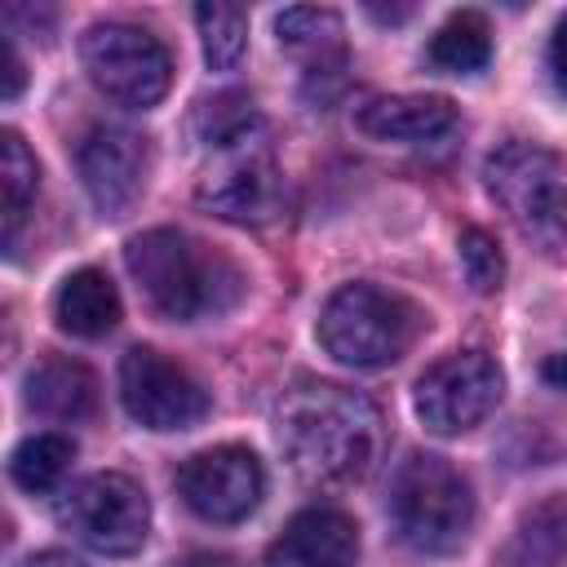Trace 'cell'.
<instances>
[{
	"instance_id": "obj_16",
	"label": "cell",
	"mask_w": 567,
	"mask_h": 567,
	"mask_svg": "<svg viewBox=\"0 0 567 567\" xmlns=\"http://www.w3.org/2000/svg\"><path fill=\"white\" fill-rule=\"evenodd\" d=\"M27 408L49 421H84L97 408V377L75 359H44L27 377Z\"/></svg>"
},
{
	"instance_id": "obj_14",
	"label": "cell",
	"mask_w": 567,
	"mask_h": 567,
	"mask_svg": "<svg viewBox=\"0 0 567 567\" xmlns=\"http://www.w3.org/2000/svg\"><path fill=\"white\" fill-rule=\"evenodd\" d=\"M354 128L372 142L425 146L456 128V106L439 93H385V97H368L354 111Z\"/></svg>"
},
{
	"instance_id": "obj_13",
	"label": "cell",
	"mask_w": 567,
	"mask_h": 567,
	"mask_svg": "<svg viewBox=\"0 0 567 567\" xmlns=\"http://www.w3.org/2000/svg\"><path fill=\"white\" fill-rule=\"evenodd\" d=\"M359 558V527L350 514L315 505L288 518L270 540L266 567H350Z\"/></svg>"
},
{
	"instance_id": "obj_2",
	"label": "cell",
	"mask_w": 567,
	"mask_h": 567,
	"mask_svg": "<svg viewBox=\"0 0 567 567\" xmlns=\"http://www.w3.org/2000/svg\"><path fill=\"white\" fill-rule=\"evenodd\" d=\"M124 266L137 284V292L151 301L155 315L177 319V323H199L213 315H226L244 297V275L239 266L217 252L213 244L155 226L142 230L124 244Z\"/></svg>"
},
{
	"instance_id": "obj_10",
	"label": "cell",
	"mask_w": 567,
	"mask_h": 567,
	"mask_svg": "<svg viewBox=\"0 0 567 567\" xmlns=\"http://www.w3.org/2000/svg\"><path fill=\"white\" fill-rule=\"evenodd\" d=\"M120 399L124 412L146 430H190L208 416V390L151 346L120 359Z\"/></svg>"
},
{
	"instance_id": "obj_27",
	"label": "cell",
	"mask_w": 567,
	"mask_h": 567,
	"mask_svg": "<svg viewBox=\"0 0 567 567\" xmlns=\"http://www.w3.org/2000/svg\"><path fill=\"white\" fill-rule=\"evenodd\" d=\"M22 567H84V563L71 558V554H62V549H44V554H31Z\"/></svg>"
},
{
	"instance_id": "obj_17",
	"label": "cell",
	"mask_w": 567,
	"mask_h": 567,
	"mask_svg": "<svg viewBox=\"0 0 567 567\" xmlns=\"http://www.w3.org/2000/svg\"><path fill=\"white\" fill-rule=\"evenodd\" d=\"M275 35H279V49L310 58V75L346 66V40H341L346 27H341V13L332 9H315V4L284 9L275 18Z\"/></svg>"
},
{
	"instance_id": "obj_3",
	"label": "cell",
	"mask_w": 567,
	"mask_h": 567,
	"mask_svg": "<svg viewBox=\"0 0 567 567\" xmlns=\"http://www.w3.org/2000/svg\"><path fill=\"white\" fill-rule=\"evenodd\" d=\"M425 328V310L390 288L377 284H346L328 297L319 315V341L323 350L346 368H390L412 350V341Z\"/></svg>"
},
{
	"instance_id": "obj_12",
	"label": "cell",
	"mask_w": 567,
	"mask_h": 567,
	"mask_svg": "<svg viewBox=\"0 0 567 567\" xmlns=\"http://www.w3.org/2000/svg\"><path fill=\"white\" fill-rule=\"evenodd\" d=\"M151 173V142L133 128H93L80 142V182L97 213L120 217L137 204Z\"/></svg>"
},
{
	"instance_id": "obj_9",
	"label": "cell",
	"mask_w": 567,
	"mask_h": 567,
	"mask_svg": "<svg viewBox=\"0 0 567 567\" xmlns=\"http://www.w3.org/2000/svg\"><path fill=\"white\" fill-rule=\"evenodd\" d=\"M501 390H505V381H501V368L492 354L456 350L421 372L412 403H416V416L434 434H465L496 412Z\"/></svg>"
},
{
	"instance_id": "obj_28",
	"label": "cell",
	"mask_w": 567,
	"mask_h": 567,
	"mask_svg": "<svg viewBox=\"0 0 567 567\" xmlns=\"http://www.w3.org/2000/svg\"><path fill=\"white\" fill-rule=\"evenodd\" d=\"M540 377H545L554 390H567V350H563V354H554V359H545Z\"/></svg>"
},
{
	"instance_id": "obj_24",
	"label": "cell",
	"mask_w": 567,
	"mask_h": 567,
	"mask_svg": "<svg viewBox=\"0 0 567 567\" xmlns=\"http://www.w3.org/2000/svg\"><path fill=\"white\" fill-rule=\"evenodd\" d=\"M461 270L470 279L474 292H496L501 279H505V257L496 248V239L478 226H465L461 230Z\"/></svg>"
},
{
	"instance_id": "obj_23",
	"label": "cell",
	"mask_w": 567,
	"mask_h": 567,
	"mask_svg": "<svg viewBox=\"0 0 567 567\" xmlns=\"http://www.w3.org/2000/svg\"><path fill=\"white\" fill-rule=\"evenodd\" d=\"M199 22V40H204V62L213 71H226L244 58L248 44V13L235 4H199L195 9Z\"/></svg>"
},
{
	"instance_id": "obj_20",
	"label": "cell",
	"mask_w": 567,
	"mask_h": 567,
	"mask_svg": "<svg viewBox=\"0 0 567 567\" xmlns=\"http://www.w3.org/2000/svg\"><path fill=\"white\" fill-rule=\"evenodd\" d=\"M266 120L257 115L252 97L248 93H217V97H204L190 115V137L199 142V151H217V146H230L239 137H252L261 133Z\"/></svg>"
},
{
	"instance_id": "obj_8",
	"label": "cell",
	"mask_w": 567,
	"mask_h": 567,
	"mask_svg": "<svg viewBox=\"0 0 567 567\" xmlns=\"http://www.w3.org/2000/svg\"><path fill=\"white\" fill-rule=\"evenodd\" d=\"M208 164L195 182V199L226 217V221H244V226H261L275 221L284 208V177L275 168V155L266 146V128L252 137H239L230 146L204 151Z\"/></svg>"
},
{
	"instance_id": "obj_4",
	"label": "cell",
	"mask_w": 567,
	"mask_h": 567,
	"mask_svg": "<svg viewBox=\"0 0 567 567\" xmlns=\"http://www.w3.org/2000/svg\"><path fill=\"white\" fill-rule=\"evenodd\" d=\"M390 527L416 554H456L474 527L470 483L439 456H408L390 478Z\"/></svg>"
},
{
	"instance_id": "obj_29",
	"label": "cell",
	"mask_w": 567,
	"mask_h": 567,
	"mask_svg": "<svg viewBox=\"0 0 567 567\" xmlns=\"http://www.w3.org/2000/svg\"><path fill=\"white\" fill-rule=\"evenodd\" d=\"M177 567H239L235 558H226V554H190L186 563H177Z\"/></svg>"
},
{
	"instance_id": "obj_26",
	"label": "cell",
	"mask_w": 567,
	"mask_h": 567,
	"mask_svg": "<svg viewBox=\"0 0 567 567\" xmlns=\"http://www.w3.org/2000/svg\"><path fill=\"white\" fill-rule=\"evenodd\" d=\"M22 80H27L22 58H18V49H13V35H4V97H9V102L22 93Z\"/></svg>"
},
{
	"instance_id": "obj_5",
	"label": "cell",
	"mask_w": 567,
	"mask_h": 567,
	"mask_svg": "<svg viewBox=\"0 0 567 567\" xmlns=\"http://www.w3.org/2000/svg\"><path fill=\"white\" fill-rule=\"evenodd\" d=\"M483 186L527 239L558 244L567 235V173L540 142H501L483 159Z\"/></svg>"
},
{
	"instance_id": "obj_19",
	"label": "cell",
	"mask_w": 567,
	"mask_h": 567,
	"mask_svg": "<svg viewBox=\"0 0 567 567\" xmlns=\"http://www.w3.org/2000/svg\"><path fill=\"white\" fill-rule=\"evenodd\" d=\"M509 567H567V496H549L523 514Z\"/></svg>"
},
{
	"instance_id": "obj_6",
	"label": "cell",
	"mask_w": 567,
	"mask_h": 567,
	"mask_svg": "<svg viewBox=\"0 0 567 567\" xmlns=\"http://www.w3.org/2000/svg\"><path fill=\"white\" fill-rule=\"evenodd\" d=\"M89 80L120 106H155L173 84L168 49L133 22H97L80 40Z\"/></svg>"
},
{
	"instance_id": "obj_22",
	"label": "cell",
	"mask_w": 567,
	"mask_h": 567,
	"mask_svg": "<svg viewBox=\"0 0 567 567\" xmlns=\"http://www.w3.org/2000/svg\"><path fill=\"white\" fill-rule=\"evenodd\" d=\"M0 177H4V239L13 244L31 199L40 190V164H35V155L27 151V142L13 128L0 137Z\"/></svg>"
},
{
	"instance_id": "obj_25",
	"label": "cell",
	"mask_w": 567,
	"mask_h": 567,
	"mask_svg": "<svg viewBox=\"0 0 567 567\" xmlns=\"http://www.w3.org/2000/svg\"><path fill=\"white\" fill-rule=\"evenodd\" d=\"M549 80H554L558 97H567V13L558 18V27L549 35Z\"/></svg>"
},
{
	"instance_id": "obj_11",
	"label": "cell",
	"mask_w": 567,
	"mask_h": 567,
	"mask_svg": "<svg viewBox=\"0 0 567 567\" xmlns=\"http://www.w3.org/2000/svg\"><path fill=\"white\" fill-rule=\"evenodd\" d=\"M177 492H182V501L199 518H208V523H239V518H248L261 505L266 474H261V461L248 447L221 443V447H204V452L182 461Z\"/></svg>"
},
{
	"instance_id": "obj_18",
	"label": "cell",
	"mask_w": 567,
	"mask_h": 567,
	"mask_svg": "<svg viewBox=\"0 0 567 567\" xmlns=\"http://www.w3.org/2000/svg\"><path fill=\"white\" fill-rule=\"evenodd\" d=\"M425 58L434 71H447V75H474L487 66L492 58V31H487V18L474 13V9H461L452 13L425 44Z\"/></svg>"
},
{
	"instance_id": "obj_7",
	"label": "cell",
	"mask_w": 567,
	"mask_h": 567,
	"mask_svg": "<svg viewBox=\"0 0 567 567\" xmlns=\"http://www.w3.org/2000/svg\"><path fill=\"white\" fill-rule=\"evenodd\" d=\"M58 523L106 558L137 554L151 536V501L128 474H89L58 501Z\"/></svg>"
},
{
	"instance_id": "obj_21",
	"label": "cell",
	"mask_w": 567,
	"mask_h": 567,
	"mask_svg": "<svg viewBox=\"0 0 567 567\" xmlns=\"http://www.w3.org/2000/svg\"><path fill=\"white\" fill-rule=\"evenodd\" d=\"M75 461V443L66 434H31L13 447L9 456V478L22 492H49L58 487V478L71 470Z\"/></svg>"
},
{
	"instance_id": "obj_1",
	"label": "cell",
	"mask_w": 567,
	"mask_h": 567,
	"mask_svg": "<svg viewBox=\"0 0 567 567\" xmlns=\"http://www.w3.org/2000/svg\"><path fill=\"white\" fill-rule=\"evenodd\" d=\"M275 439L288 465L319 487H346L372 474L381 461L377 408L332 381H297L275 408Z\"/></svg>"
},
{
	"instance_id": "obj_15",
	"label": "cell",
	"mask_w": 567,
	"mask_h": 567,
	"mask_svg": "<svg viewBox=\"0 0 567 567\" xmlns=\"http://www.w3.org/2000/svg\"><path fill=\"white\" fill-rule=\"evenodd\" d=\"M53 319L71 337H84V341L106 337L120 323V292L106 279V270L84 266V270L66 275L58 297H53Z\"/></svg>"
}]
</instances>
